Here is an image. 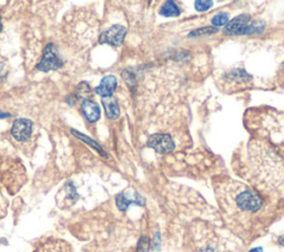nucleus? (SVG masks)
Listing matches in <instances>:
<instances>
[{"label": "nucleus", "instance_id": "1", "mask_svg": "<svg viewBox=\"0 0 284 252\" xmlns=\"http://www.w3.org/2000/svg\"><path fill=\"white\" fill-rule=\"evenodd\" d=\"M216 194L225 221L237 236L247 240L263 230L269 211L258 191L245 183L229 180L217 186Z\"/></svg>", "mask_w": 284, "mask_h": 252}, {"label": "nucleus", "instance_id": "2", "mask_svg": "<svg viewBox=\"0 0 284 252\" xmlns=\"http://www.w3.org/2000/svg\"><path fill=\"white\" fill-rule=\"evenodd\" d=\"M253 153L254 180L257 186L268 191H277L284 186V162L266 147L257 145Z\"/></svg>", "mask_w": 284, "mask_h": 252}, {"label": "nucleus", "instance_id": "3", "mask_svg": "<svg viewBox=\"0 0 284 252\" xmlns=\"http://www.w3.org/2000/svg\"><path fill=\"white\" fill-rule=\"evenodd\" d=\"M194 252H232V249L212 228L202 225L194 233Z\"/></svg>", "mask_w": 284, "mask_h": 252}, {"label": "nucleus", "instance_id": "4", "mask_svg": "<svg viewBox=\"0 0 284 252\" xmlns=\"http://www.w3.org/2000/svg\"><path fill=\"white\" fill-rule=\"evenodd\" d=\"M63 66V61L57 53V48L55 44H48L46 46L44 50L43 58L40 60L39 64L37 65V69L44 72H48L50 70H56L59 69Z\"/></svg>", "mask_w": 284, "mask_h": 252}, {"label": "nucleus", "instance_id": "5", "mask_svg": "<svg viewBox=\"0 0 284 252\" xmlns=\"http://www.w3.org/2000/svg\"><path fill=\"white\" fill-rule=\"evenodd\" d=\"M147 146L153 149L158 153H170L175 149V142L171 138V136L167 134H155L149 137Z\"/></svg>", "mask_w": 284, "mask_h": 252}, {"label": "nucleus", "instance_id": "6", "mask_svg": "<svg viewBox=\"0 0 284 252\" xmlns=\"http://www.w3.org/2000/svg\"><path fill=\"white\" fill-rule=\"evenodd\" d=\"M127 35V28L121 25H114L104 30L99 38L100 44H107L110 46H118L123 45L124 40Z\"/></svg>", "mask_w": 284, "mask_h": 252}, {"label": "nucleus", "instance_id": "7", "mask_svg": "<svg viewBox=\"0 0 284 252\" xmlns=\"http://www.w3.org/2000/svg\"><path fill=\"white\" fill-rule=\"evenodd\" d=\"M32 134V122L29 119L20 118L15 120L11 128V135L17 141H27Z\"/></svg>", "mask_w": 284, "mask_h": 252}, {"label": "nucleus", "instance_id": "8", "mask_svg": "<svg viewBox=\"0 0 284 252\" xmlns=\"http://www.w3.org/2000/svg\"><path fill=\"white\" fill-rule=\"evenodd\" d=\"M115 202H117V207L121 211H126L129 208L131 204H138V205H144L146 204V200L141 197L138 192H123L120 193L115 198Z\"/></svg>", "mask_w": 284, "mask_h": 252}, {"label": "nucleus", "instance_id": "9", "mask_svg": "<svg viewBox=\"0 0 284 252\" xmlns=\"http://www.w3.org/2000/svg\"><path fill=\"white\" fill-rule=\"evenodd\" d=\"M115 88H117V78L112 74H109L101 80L100 85L95 89V91L102 98H109L114 93Z\"/></svg>", "mask_w": 284, "mask_h": 252}, {"label": "nucleus", "instance_id": "10", "mask_svg": "<svg viewBox=\"0 0 284 252\" xmlns=\"http://www.w3.org/2000/svg\"><path fill=\"white\" fill-rule=\"evenodd\" d=\"M225 81L234 86H243L251 81L252 77L246 70L233 69L224 74Z\"/></svg>", "mask_w": 284, "mask_h": 252}, {"label": "nucleus", "instance_id": "11", "mask_svg": "<svg viewBox=\"0 0 284 252\" xmlns=\"http://www.w3.org/2000/svg\"><path fill=\"white\" fill-rule=\"evenodd\" d=\"M81 109H83L85 117L89 122H96L99 120L101 111H100V107L97 102L89 99H85L83 101V104H81Z\"/></svg>", "mask_w": 284, "mask_h": 252}, {"label": "nucleus", "instance_id": "12", "mask_svg": "<svg viewBox=\"0 0 284 252\" xmlns=\"http://www.w3.org/2000/svg\"><path fill=\"white\" fill-rule=\"evenodd\" d=\"M251 20L250 15H240L235 17L232 20H231L229 24L225 26L224 32L228 33V35H239V32L245 26L249 24V21Z\"/></svg>", "mask_w": 284, "mask_h": 252}, {"label": "nucleus", "instance_id": "13", "mask_svg": "<svg viewBox=\"0 0 284 252\" xmlns=\"http://www.w3.org/2000/svg\"><path fill=\"white\" fill-rule=\"evenodd\" d=\"M102 104H103L104 111H106L108 119L115 120V119L119 118L120 108H119L117 100L112 99L111 97H109V98H103L102 99Z\"/></svg>", "mask_w": 284, "mask_h": 252}, {"label": "nucleus", "instance_id": "14", "mask_svg": "<svg viewBox=\"0 0 284 252\" xmlns=\"http://www.w3.org/2000/svg\"><path fill=\"white\" fill-rule=\"evenodd\" d=\"M266 24L262 20L253 21L251 24H248L241 29L239 35H253V33H261L264 31Z\"/></svg>", "mask_w": 284, "mask_h": 252}, {"label": "nucleus", "instance_id": "15", "mask_svg": "<svg viewBox=\"0 0 284 252\" xmlns=\"http://www.w3.org/2000/svg\"><path fill=\"white\" fill-rule=\"evenodd\" d=\"M160 15L165 17H177L180 15V9L173 2H166L164 6L160 8Z\"/></svg>", "mask_w": 284, "mask_h": 252}, {"label": "nucleus", "instance_id": "16", "mask_svg": "<svg viewBox=\"0 0 284 252\" xmlns=\"http://www.w3.org/2000/svg\"><path fill=\"white\" fill-rule=\"evenodd\" d=\"M71 134L73 135V136H76L78 139H80V140H83L84 142H87V144H89L91 147H94L96 150L99 152L100 154H102V156H104V157H108V154L106 153V151L103 150V149L101 148V146L99 145V144H97L96 141H94L92 140L91 138H89L88 136H85V135H83L81 133H79V131H77V130H74V129H72L71 130Z\"/></svg>", "mask_w": 284, "mask_h": 252}, {"label": "nucleus", "instance_id": "17", "mask_svg": "<svg viewBox=\"0 0 284 252\" xmlns=\"http://www.w3.org/2000/svg\"><path fill=\"white\" fill-rule=\"evenodd\" d=\"M218 32V28L216 27H205V28H199V29L191 31L189 33V37H202V36H208L212 35V33Z\"/></svg>", "mask_w": 284, "mask_h": 252}, {"label": "nucleus", "instance_id": "18", "mask_svg": "<svg viewBox=\"0 0 284 252\" xmlns=\"http://www.w3.org/2000/svg\"><path fill=\"white\" fill-rule=\"evenodd\" d=\"M229 21V16L228 14H218L212 18L211 22L214 27H220V26H227Z\"/></svg>", "mask_w": 284, "mask_h": 252}, {"label": "nucleus", "instance_id": "19", "mask_svg": "<svg viewBox=\"0 0 284 252\" xmlns=\"http://www.w3.org/2000/svg\"><path fill=\"white\" fill-rule=\"evenodd\" d=\"M213 6L212 2H201V0H198V2L194 3V7L198 11H206L209 8H211Z\"/></svg>", "mask_w": 284, "mask_h": 252}, {"label": "nucleus", "instance_id": "20", "mask_svg": "<svg viewBox=\"0 0 284 252\" xmlns=\"http://www.w3.org/2000/svg\"><path fill=\"white\" fill-rule=\"evenodd\" d=\"M149 249V239L147 237H142L139 242V247L137 252H148Z\"/></svg>", "mask_w": 284, "mask_h": 252}, {"label": "nucleus", "instance_id": "21", "mask_svg": "<svg viewBox=\"0 0 284 252\" xmlns=\"http://www.w3.org/2000/svg\"><path fill=\"white\" fill-rule=\"evenodd\" d=\"M10 117V113L7 112H3L0 110V119H5V118H9Z\"/></svg>", "mask_w": 284, "mask_h": 252}, {"label": "nucleus", "instance_id": "22", "mask_svg": "<svg viewBox=\"0 0 284 252\" xmlns=\"http://www.w3.org/2000/svg\"><path fill=\"white\" fill-rule=\"evenodd\" d=\"M4 71H5V65L0 62V77H3Z\"/></svg>", "mask_w": 284, "mask_h": 252}, {"label": "nucleus", "instance_id": "23", "mask_svg": "<svg viewBox=\"0 0 284 252\" xmlns=\"http://www.w3.org/2000/svg\"><path fill=\"white\" fill-rule=\"evenodd\" d=\"M249 252H262V248H254V249L250 250Z\"/></svg>", "mask_w": 284, "mask_h": 252}, {"label": "nucleus", "instance_id": "24", "mask_svg": "<svg viewBox=\"0 0 284 252\" xmlns=\"http://www.w3.org/2000/svg\"><path fill=\"white\" fill-rule=\"evenodd\" d=\"M279 243L284 247V236H281V237L279 238Z\"/></svg>", "mask_w": 284, "mask_h": 252}, {"label": "nucleus", "instance_id": "25", "mask_svg": "<svg viewBox=\"0 0 284 252\" xmlns=\"http://www.w3.org/2000/svg\"><path fill=\"white\" fill-rule=\"evenodd\" d=\"M3 30V22H2V17H0V32Z\"/></svg>", "mask_w": 284, "mask_h": 252}, {"label": "nucleus", "instance_id": "26", "mask_svg": "<svg viewBox=\"0 0 284 252\" xmlns=\"http://www.w3.org/2000/svg\"><path fill=\"white\" fill-rule=\"evenodd\" d=\"M282 67H283V70H284V62H283V65H282Z\"/></svg>", "mask_w": 284, "mask_h": 252}]
</instances>
